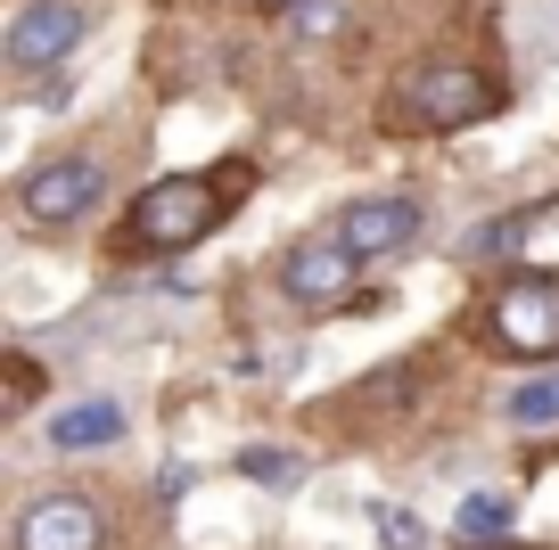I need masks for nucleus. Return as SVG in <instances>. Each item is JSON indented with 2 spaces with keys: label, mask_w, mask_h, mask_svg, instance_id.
<instances>
[{
  "label": "nucleus",
  "mask_w": 559,
  "mask_h": 550,
  "mask_svg": "<svg viewBox=\"0 0 559 550\" xmlns=\"http://www.w3.org/2000/svg\"><path fill=\"white\" fill-rule=\"evenodd\" d=\"M247 181H255L247 156H230L214 172H165V181H148L132 198V214H123V230H116V255H190L198 239H214L230 223Z\"/></svg>",
  "instance_id": "obj_1"
},
{
  "label": "nucleus",
  "mask_w": 559,
  "mask_h": 550,
  "mask_svg": "<svg viewBox=\"0 0 559 550\" xmlns=\"http://www.w3.org/2000/svg\"><path fill=\"white\" fill-rule=\"evenodd\" d=\"M510 91L493 67H469V58H419L395 91L379 99V132L395 140H437V132H469V123L502 116Z\"/></svg>",
  "instance_id": "obj_2"
},
{
  "label": "nucleus",
  "mask_w": 559,
  "mask_h": 550,
  "mask_svg": "<svg viewBox=\"0 0 559 550\" xmlns=\"http://www.w3.org/2000/svg\"><path fill=\"white\" fill-rule=\"evenodd\" d=\"M477 337L502 361H551L559 354V272H535V263L502 272L486 312H477Z\"/></svg>",
  "instance_id": "obj_3"
},
{
  "label": "nucleus",
  "mask_w": 559,
  "mask_h": 550,
  "mask_svg": "<svg viewBox=\"0 0 559 550\" xmlns=\"http://www.w3.org/2000/svg\"><path fill=\"white\" fill-rule=\"evenodd\" d=\"M99 198H107V165H99L91 148L41 156V165L17 181V214H25L34 230H67V223H83Z\"/></svg>",
  "instance_id": "obj_4"
},
{
  "label": "nucleus",
  "mask_w": 559,
  "mask_h": 550,
  "mask_svg": "<svg viewBox=\"0 0 559 550\" xmlns=\"http://www.w3.org/2000/svg\"><path fill=\"white\" fill-rule=\"evenodd\" d=\"M83 34H91L83 0H17V17L0 34V58H9V74H58L83 50Z\"/></svg>",
  "instance_id": "obj_5"
},
{
  "label": "nucleus",
  "mask_w": 559,
  "mask_h": 550,
  "mask_svg": "<svg viewBox=\"0 0 559 550\" xmlns=\"http://www.w3.org/2000/svg\"><path fill=\"white\" fill-rule=\"evenodd\" d=\"M272 288L288 296L297 312H346V304H362V296H354V288H362V263H354L330 230H313V239H297L288 255H280Z\"/></svg>",
  "instance_id": "obj_6"
},
{
  "label": "nucleus",
  "mask_w": 559,
  "mask_h": 550,
  "mask_svg": "<svg viewBox=\"0 0 559 550\" xmlns=\"http://www.w3.org/2000/svg\"><path fill=\"white\" fill-rule=\"evenodd\" d=\"M330 239L346 247L354 263H395L428 239V206L419 198H354L346 214L330 223Z\"/></svg>",
  "instance_id": "obj_7"
},
{
  "label": "nucleus",
  "mask_w": 559,
  "mask_h": 550,
  "mask_svg": "<svg viewBox=\"0 0 559 550\" xmlns=\"http://www.w3.org/2000/svg\"><path fill=\"white\" fill-rule=\"evenodd\" d=\"M9 550H107V510L91 493H74V485L34 493L17 510V526H9Z\"/></svg>",
  "instance_id": "obj_8"
},
{
  "label": "nucleus",
  "mask_w": 559,
  "mask_h": 550,
  "mask_svg": "<svg viewBox=\"0 0 559 550\" xmlns=\"http://www.w3.org/2000/svg\"><path fill=\"white\" fill-rule=\"evenodd\" d=\"M123 428H132V411L116 395H83L50 419V444L58 452H107V444H123Z\"/></svg>",
  "instance_id": "obj_9"
},
{
  "label": "nucleus",
  "mask_w": 559,
  "mask_h": 550,
  "mask_svg": "<svg viewBox=\"0 0 559 550\" xmlns=\"http://www.w3.org/2000/svg\"><path fill=\"white\" fill-rule=\"evenodd\" d=\"M543 214H559V206H519V214H493V223H477L469 239H461V255H469V263L510 255V247H526V239L543 230Z\"/></svg>",
  "instance_id": "obj_10"
},
{
  "label": "nucleus",
  "mask_w": 559,
  "mask_h": 550,
  "mask_svg": "<svg viewBox=\"0 0 559 550\" xmlns=\"http://www.w3.org/2000/svg\"><path fill=\"white\" fill-rule=\"evenodd\" d=\"M502 419H510V428H559V370L519 379V386H510V403H502Z\"/></svg>",
  "instance_id": "obj_11"
},
{
  "label": "nucleus",
  "mask_w": 559,
  "mask_h": 550,
  "mask_svg": "<svg viewBox=\"0 0 559 550\" xmlns=\"http://www.w3.org/2000/svg\"><path fill=\"white\" fill-rule=\"evenodd\" d=\"M510 534V493H469L453 510V542L461 550H477V542H502Z\"/></svg>",
  "instance_id": "obj_12"
},
{
  "label": "nucleus",
  "mask_w": 559,
  "mask_h": 550,
  "mask_svg": "<svg viewBox=\"0 0 559 550\" xmlns=\"http://www.w3.org/2000/svg\"><path fill=\"white\" fill-rule=\"evenodd\" d=\"M230 468H239V477H263V485H288V477H297V452H280V444H247L239 452V461H230Z\"/></svg>",
  "instance_id": "obj_13"
},
{
  "label": "nucleus",
  "mask_w": 559,
  "mask_h": 550,
  "mask_svg": "<svg viewBox=\"0 0 559 550\" xmlns=\"http://www.w3.org/2000/svg\"><path fill=\"white\" fill-rule=\"evenodd\" d=\"M288 25H297L305 41H330L337 25H346V0H305V9H288Z\"/></svg>",
  "instance_id": "obj_14"
},
{
  "label": "nucleus",
  "mask_w": 559,
  "mask_h": 550,
  "mask_svg": "<svg viewBox=\"0 0 559 550\" xmlns=\"http://www.w3.org/2000/svg\"><path fill=\"white\" fill-rule=\"evenodd\" d=\"M428 534H419L412 510H379V550H419Z\"/></svg>",
  "instance_id": "obj_15"
},
{
  "label": "nucleus",
  "mask_w": 559,
  "mask_h": 550,
  "mask_svg": "<svg viewBox=\"0 0 559 550\" xmlns=\"http://www.w3.org/2000/svg\"><path fill=\"white\" fill-rule=\"evenodd\" d=\"M34 395H41V370H34L25 354H9V411H25Z\"/></svg>",
  "instance_id": "obj_16"
},
{
  "label": "nucleus",
  "mask_w": 559,
  "mask_h": 550,
  "mask_svg": "<svg viewBox=\"0 0 559 550\" xmlns=\"http://www.w3.org/2000/svg\"><path fill=\"white\" fill-rule=\"evenodd\" d=\"M255 9H305V0H255Z\"/></svg>",
  "instance_id": "obj_17"
}]
</instances>
